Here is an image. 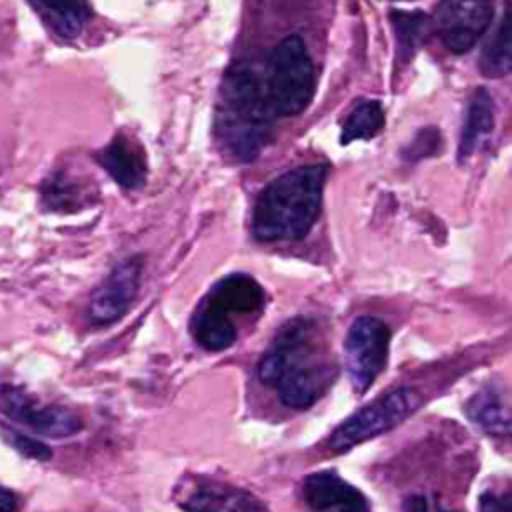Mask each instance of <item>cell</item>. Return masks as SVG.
<instances>
[{"label": "cell", "instance_id": "cell-10", "mask_svg": "<svg viewBox=\"0 0 512 512\" xmlns=\"http://www.w3.org/2000/svg\"><path fill=\"white\" fill-rule=\"evenodd\" d=\"M492 18V0H440L432 26L450 52L464 54L490 28Z\"/></svg>", "mask_w": 512, "mask_h": 512}, {"label": "cell", "instance_id": "cell-2", "mask_svg": "<svg viewBox=\"0 0 512 512\" xmlns=\"http://www.w3.org/2000/svg\"><path fill=\"white\" fill-rule=\"evenodd\" d=\"M326 174V164H306L270 180L252 210L254 240L270 244L306 238L320 214Z\"/></svg>", "mask_w": 512, "mask_h": 512}, {"label": "cell", "instance_id": "cell-14", "mask_svg": "<svg viewBox=\"0 0 512 512\" xmlns=\"http://www.w3.org/2000/svg\"><path fill=\"white\" fill-rule=\"evenodd\" d=\"M494 128V102L486 88H478L466 108L458 142V160L470 158Z\"/></svg>", "mask_w": 512, "mask_h": 512}, {"label": "cell", "instance_id": "cell-7", "mask_svg": "<svg viewBox=\"0 0 512 512\" xmlns=\"http://www.w3.org/2000/svg\"><path fill=\"white\" fill-rule=\"evenodd\" d=\"M390 328L376 316H358L344 338V368L356 394H364L384 372L390 350Z\"/></svg>", "mask_w": 512, "mask_h": 512}, {"label": "cell", "instance_id": "cell-19", "mask_svg": "<svg viewBox=\"0 0 512 512\" xmlns=\"http://www.w3.org/2000/svg\"><path fill=\"white\" fill-rule=\"evenodd\" d=\"M392 20H394V26L398 30L400 48L406 50L408 54H412L414 48L418 46V42L422 40V36L426 34L428 18L422 12H416V14L392 12Z\"/></svg>", "mask_w": 512, "mask_h": 512}, {"label": "cell", "instance_id": "cell-23", "mask_svg": "<svg viewBox=\"0 0 512 512\" xmlns=\"http://www.w3.org/2000/svg\"><path fill=\"white\" fill-rule=\"evenodd\" d=\"M404 512H430L428 500L422 494H412L404 500Z\"/></svg>", "mask_w": 512, "mask_h": 512}, {"label": "cell", "instance_id": "cell-5", "mask_svg": "<svg viewBox=\"0 0 512 512\" xmlns=\"http://www.w3.org/2000/svg\"><path fill=\"white\" fill-rule=\"evenodd\" d=\"M314 62L298 34L284 36L272 50L266 76V98L274 116L304 112L314 96Z\"/></svg>", "mask_w": 512, "mask_h": 512}, {"label": "cell", "instance_id": "cell-18", "mask_svg": "<svg viewBox=\"0 0 512 512\" xmlns=\"http://www.w3.org/2000/svg\"><path fill=\"white\" fill-rule=\"evenodd\" d=\"M512 58H510V20L508 10L502 12L500 24L496 28V34L486 44L482 58H480V70L486 76H506L510 72Z\"/></svg>", "mask_w": 512, "mask_h": 512}, {"label": "cell", "instance_id": "cell-6", "mask_svg": "<svg viewBox=\"0 0 512 512\" xmlns=\"http://www.w3.org/2000/svg\"><path fill=\"white\" fill-rule=\"evenodd\" d=\"M418 404V392L410 386L388 390L348 416L328 438V448L334 454L348 452L358 444L372 440L398 426Z\"/></svg>", "mask_w": 512, "mask_h": 512}, {"label": "cell", "instance_id": "cell-1", "mask_svg": "<svg viewBox=\"0 0 512 512\" xmlns=\"http://www.w3.org/2000/svg\"><path fill=\"white\" fill-rule=\"evenodd\" d=\"M256 378L274 388L286 408L314 406L338 378V362L328 348L320 320L296 316L284 322L262 354Z\"/></svg>", "mask_w": 512, "mask_h": 512}, {"label": "cell", "instance_id": "cell-3", "mask_svg": "<svg viewBox=\"0 0 512 512\" xmlns=\"http://www.w3.org/2000/svg\"><path fill=\"white\" fill-rule=\"evenodd\" d=\"M272 120L274 112L254 72L248 66L230 68L216 112V134L222 146L238 160H252L266 146Z\"/></svg>", "mask_w": 512, "mask_h": 512}, {"label": "cell", "instance_id": "cell-20", "mask_svg": "<svg viewBox=\"0 0 512 512\" xmlns=\"http://www.w3.org/2000/svg\"><path fill=\"white\" fill-rule=\"evenodd\" d=\"M0 432L2 436L6 438V442L20 454L32 458V460H40V462H46L52 458V450L38 438L26 434V432H20V430H14V428H6V426H0Z\"/></svg>", "mask_w": 512, "mask_h": 512}, {"label": "cell", "instance_id": "cell-12", "mask_svg": "<svg viewBox=\"0 0 512 512\" xmlns=\"http://www.w3.org/2000/svg\"><path fill=\"white\" fill-rule=\"evenodd\" d=\"M300 492L310 512H370L364 492L334 470H318L304 476Z\"/></svg>", "mask_w": 512, "mask_h": 512}, {"label": "cell", "instance_id": "cell-24", "mask_svg": "<svg viewBox=\"0 0 512 512\" xmlns=\"http://www.w3.org/2000/svg\"><path fill=\"white\" fill-rule=\"evenodd\" d=\"M438 512H450V510H438Z\"/></svg>", "mask_w": 512, "mask_h": 512}, {"label": "cell", "instance_id": "cell-16", "mask_svg": "<svg viewBox=\"0 0 512 512\" xmlns=\"http://www.w3.org/2000/svg\"><path fill=\"white\" fill-rule=\"evenodd\" d=\"M470 420H474L488 434L508 436L510 434V410L506 394L498 388L486 386L478 390L466 404Z\"/></svg>", "mask_w": 512, "mask_h": 512}, {"label": "cell", "instance_id": "cell-4", "mask_svg": "<svg viewBox=\"0 0 512 512\" xmlns=\"http://www.w3.org/2000/svg\"><path fill=\"white\" fill-rule=\"evenodd\" d=\"M264 306L260 284L248 274H230L216 282L192 316L190 332L200 348L222 352L236 344V318L256 316Z\"/></svg>", "mask_w": 512, "mask_h": 512}, {"label": "cell", "instance_id": "cell-13", "mask_svg": "<svg viewBox=\"0 0 512 512\" xmlns=\"http://www.w3.org/2000/svg\"><path fill=\"white\" fill-rule=\"evenodd\" d=\"M98 162L122 188L134 190L146 182L144 154L122 134H118L110 144H106V148L98 152Z\"/></svg>", "mask_w": 512, "mask_h": 512}, {"label": "cell", "instance_id": "cell-11", "mask_svg": "<svg viewBox=\"0 0 512 512\" xmlns=\"http://www.w3.org/2000/svg\"><path fill=\"white\" fill-rule=\"evenodd\" d=\"M142 262L140 258L122 260L92 292L88 300V320L92 326L102 328L120 320L132 306L140 286Z\"/></svg>", "mask_w": 512, "mask_h": 512}, {"label": "cell", "instance_id": "cell-21", "mask_svg": "<svg viewBox=\"0 0 512 512\" xmlns=\"http://www.w3.org/2000/svg\"><path fill=\"white\" fill-rule=\"evenodd\" d=\"M480 512H510V492H482L478 498Z\"/></svg>", "mask_w": 512, "mask_h": 512}, {"label": "cell", "instance_id": "cell-17", "mask_svg": "<svg viewBox=\"0 0 512 512\" xmlns=\"http://www.w3.org/2000/svg\"><path fill=\"white\" fill-rule=\"evenodd\" d=\"M384 110L376 100L360 102L346 118L342 126V144H350L354 140H370L384 128Z\"/></svg>", "mask_w": 512, "mask_h": 512}, {"label": "cell", "instance_id": "cell-15", "mask_svg": "<svg viewBox=\"0 0 512 512\" xmlns=\"http://www.w3.org/2000/svg\"><path fill=\"white\" fill-rule=\"evenodd\" d=\"M48 26L62 38H76L92 18L88 0H30Z\"/></svg>", "mask_w": 512, "mask_h": 512}, {"label": "cell", "instance_id": "cell-8", "mask_svg": "<svg viewBox=\"0 0 512 512\" xmlns=\"http://www.w3.org/2000/svg\"><path fill=\"white\" fill-rule=\"evenodd\" d=\"M0 412L12 422L50 438H68L82 430V418L66 406L40 404L16 384H0Z\"/></svg>", "mask_w": 512, "mask_h": 512}, {"label": "cell", "instance_id": "cell-22", "mask_svg": "<svg viewBox=\"0 0 512 512\" xmlns=\"http://www.w3.org/2000/svg\"><path fill=\"white\" fill-rule=\"evenodd\" d=\"M18 510V496L10 488L0 484V512H16Z\"/></svg>", "mask_w": 512, "mask_h": 512}, {"label": "cell", "instance_id": "cell-9", "mask_svg": "<svg viewBox=\"0 0 512 512\" xmlns=\"http://www.w3.org/2000/svg\"><path fill=\"white\" fill-rule=\"evenodd\" d=\"M174 502L184 512H270L252 492L198 474H186L176 482Z\"/></svg>", "mask_w": 512, "mask_h": 512}]
</instances>
